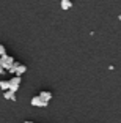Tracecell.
Instances as JSON below:
<instances>
[{
  "instance_id": "6da1fadb",
  "label": "cell",
  "mask_w": 121,
  "mask_h": 123,
  "mask_svg": "<svg viewBox=\"0 0 121 123\" xmlns=\"http://www.w3.org/2000/svg\"><path fill=\"white\" fill-rule=\"evenodd\" d=\"M13 63H14V58L13 57H10V55H0V65L3 66V69H10L11 68V65H13Z\"/></svg>"
},
{
  "instance_id": "7a4b0ae2",
  "label": "cell",
  "mask_w": 121,
  "mask_h": 123,
  "mask_svg": "<svg viewBox=\"0 0 121 123\" xmlns=\"http://www.w3.org/2000/svg\"><path fill=\"white\" fill-rule=\"evenodd\" d=\"M19 85H21V76H14L13 79L8 80V90L11 92H17Z\"/></svg>"
},
{
  "instance_id": "3957f363",
  "label": "cell",
  "mask_w": 121,
  "mask_h": 123,
  "mask_svg": "<svg viewBox=\"0 0 121 123\" xmlns=\"http://www.w3.org/2000/svg\"><path fill=\"white\" fill-rule=\"evenodd\" d=\"M49 104V103H46V101H43L41 98L36 95V96H33L32 98V106H36V107H46V106Z\"/></svg>"
},
{
  "instance_id": "277c9868",
  "label": "cell",
  "mask_w": 121,
  "mask_h": 123,
  "mask_svg": "<svg viewBox=\"0 0 121 123\" xmlns=\"http://www.w3.org/2000/svg\"><path fill=\"white\" fill-rule=\"evenodd\" d=\"M38 96L41 98L43 101H46V103H49L50 99H52V93H50V92H41V93H39Z\"/></svg>"
},
{
  "instance_id": "5b68a950",
  "label": "cell",
  "mask_w": 121,
  "mask_h": 123,
  "mask_svg": "<svg viewBox=\"0 0 121 123\" xmlns=\"http://www.w3.org/2000/svg\"><path fill=\"white\" fill-rule=\"evenodd\" d=\"M16 92H11V90H5L3 93V98L5 99H10V101H16Z\"/></svg>"
},
{
  "instance_id": "8992f818",
  "label": "cell",
  "mask_w": 121,
  "mask_h": 123,
  "mask_svg": "<svg viewBox=\"0 0 121 123\" xmlns=\"http://www.w3.org/2000/svg\"><path fill=\"white\" fill-rule=\"evenodd\" d=\"M25 71H27V66H25V65H22V63H17L14 74H16V76H21V74H24Z\"/></svg>"
},
{
  "instance_id": "52a82bcc",
  "label": "cell",
  "mask_w": 121,
  "mask_h": 123,
  "mask_svg": "<svg viewBox=\"0 0 121 123\" xmlns=\"http://www.w3.org/2000/svg\"><path fill=\"white\" fill-rule=\"evenodd\" d=\"M60 5H61V10H69L72 6V2L71 0H61Z\"/></svg>"
},
{
  "instance_id": "ba28073f",
  "label": "cell",
  "mask_w": 121,
  "mask_h": 123,
  "mask_svg": "<svg viewBox=\"0 0 121 123\" xmlns=\"http://www.w3.org/2000/svg\"><path fill=\"white\" fill-rule=\"evenodd\" d=\"M0 88L2 90H8V80H0Z\"/></svg>"
},
{
  "instance_id": "9c48e42d",
  "label": "cell",
  "mask_w": 121,
  "mask_h": 123,
  "mask_svg": "<svg viewBox=\"0 0 121 123\" xmlns=\"http://www.w3.org/2000/svg\"><path fill=\"white\" fill-rule=\"evenodd\" d=\"M5 54H6V49H5L3 44H0V55H5Z\"/></svg>"
},
{
  "instance_id": "30bf717a",
  "label": "cell",
  "mask_w": 121,
  "mask_h": 123,
  "mask_svg": "<svg viewBox=\"0 0 121 123\" xmlns=\"http://www.w3.org/2000/svg\"><path fill=\"white\" fill-rule=\"evenodd\" d=\"M5 73H6V69H3V66L0 65V74H5Z\"/></svg>"
},
{
  "instance_id": "8fae6325",
  "label": "cell",
  "mask_w": 121,
  "mask_h": 123,
  "mask_svg": "<svg viewBox=\"0 0 121 123\" xmlns=\"http://www.w3.org/2000/svg\"><path fill=\"white\" fill-rule=\"evenodd\" d=\"M25 123H33V122H30V120H27V122H25Z\"/></svg>"
}]
</instances>
